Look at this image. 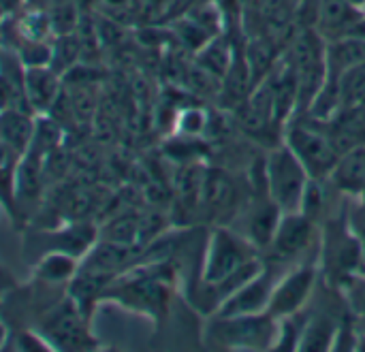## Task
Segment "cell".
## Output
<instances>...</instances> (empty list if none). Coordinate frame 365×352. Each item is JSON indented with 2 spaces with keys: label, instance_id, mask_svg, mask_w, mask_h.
<instances>
[{
  "label": "cell",
  "instance_id": "obj_16",
  "mask_svg": "<svg viewBox=\"0 0 365 352\" xmlns=\"http://www.w3.org/2000/svg\"><path fill=\"white\" fill-rule=\"evenodd\" d=\"M235 58V49L231 47V43H227L220 34L210 38L199 51H197V66L203 68L205 73H210L212 77H216L220 83L225 79V75L229 73L231 64Z\"/></svg>",
  "mask_w": 365,
  "mask_h": 352
},
{
  "label": "cell",
  "instance_id": "obj_12",
  "mask_svg": "<svg viewBox=\"0 0 365 352\" xmlns=\"http://www.w3.org/2000/svg\"><path fill=\"white\" fill-rule=\"evenodd\" d=\"M329 184L353 199H359L365 188V145L353 147L344 154H340L331 175Z\"/></svg>",
  "mask_w": 365,
  "mask_h": 352
},
{
  "label": "cell",
  "instance_id": "obj_11",
  "mask_svg": "<svg viewBox=\"0 0 365 352\" xmlns=\"http://www.w3.org/2000/svg\"><path fill=\"white\" fill-rule=\"evenodd\" d=\"M237 186L233 177L222 169H210L203 175V188H201V203L212 216L227 218V214H235L237 205Z\"/></svg>",
  "mask_w": 365,
  "mask_h": 352
},
{
  "label": "cell",
  "instance_id": "obj_21",
  "mask_svg": "<svg viewBox=\"0 0 365 352\" xmlns=\"http://www.w3.org/2000/svg\"><path fill=\"white\" fill-rule=\"evenodd\" d=\"M15 351H53L51 346H49V342L41 336H32V333H21L19 338H17V344H15Z\"/></svg>",
  "mask_w": 365,
  "mask_h": 352
},
{
  "label": "cell",
  "instance_id": "obj_19",
  "mask_svg": "<svg viewBox=\"0 0 365 352\" xmlns=\"http://www.w3.org/2000/svg\"><path fill=\"white\" fill-rule=\"evenodd\" d=\"M173 126V133L178 137H201L210 126V113L201 107H186L175 115Z\"/></svg>",
  "mask_w": 365,
  "mask_h": 352
},
{
  "label": "cell",
  "instance_id": "obj_15",
  "mask_svg": "<svg viewBox=\"0 0 365 352\" xmlns=\"http://www.w3.org/2000/svg\"><path fill=\"white\" fill-rule=\"evenodd\" d=\"M34 135V122L24 109H9L0 113V145L11 152L26 154Z\"/></svg>",
  "mask_w": 365,
  "mask_h": 352
},
{
  "label": "cell",
  "instance_id": "obj_10",
  "mask_svg": "<svg viewBox=\"0 0 365 352\" xmlns=\"http://www.w3.org/2000/svg\"><path fill=\"white\" fill-rule=\"evenodd\" d=\"M364 15V9L351 0H317V30L325 41L346 36Z\"/></svg>",
  "mask_w": 365,
  "mask_h": 352
},
{
  "label": "cell",
  "instance_id": "obj_9",
  "mask_svg": "<svg viewBox=\"0 0 365 352\" xmlns=\"http://www.w3.org/2000/svg\"><path fill=\"white\" fill-rule=\"evenodd\" d=\"M280 218H282V209L269 199V195L265 190L263 199H255L244 209V229L246 231H240V233L244 237H248L257 248H269Z\"/></svg>",
  "mask_w": 365,
  "mask_h": 352
},
{
  "label": "cell",
  "instance_id": "obj_13",
  "mask_svg": "<svg viewBox=\"0 0 365 352\" xmlns=\"http://www.w3.org/2000/svg\"><path fill=\"white\" fill-rule=\"evenodd\" d=\"M24 92L28 107L45 113L58 96V73L51 66H28L24 73Z\"/></svg>",
  "mask_w": 365,
  "mask_h": 352
},
{
  "label": "cell",
  "instance_id": "obj_23",
  "mask_svg": "<svg viewBox=\"0 0 365 352\" xmlns=\"http://www.w3.org/2000/svg\"><path fill=\"white\" fill-rule=\"evenodd\" d=\"M4 342H6V329H4V325L0 323V348L4 346Z\"/></svg>",
  "mask_w": 365,
  "mask_h": 352
},
{
  "label": "cell",
  "instance_id": "obj_18",
  "mask_svg": "<svg viewBox=\"0 0 365 352\" xmlns=\"http://www.w3.org/2000/svg\"><path fill=\"white\" fill-rule=\"evenodd\" d=\"M77 263H75V257L68 254V252H60V250H53L49 252L36 267V276L49 284H60V282H66V280H73L75 274H77Z\"/></svg>",
  "mask_w": 365,
  "mask_h": 352
},
{
  "label": "cell",
  "instance_id": "obj_3",
  "mask_svg": "<svg viewBox=\"0 0 365 352\" xmlns=\"http://www.w3.org/2000/svg\"><path fill=\"white\" fill-rule=\"evenodd\" d=\"M280 319L269 312L244 316H214L210 323L212 344L229 351H272L276 348Z\"/></svg>",
  "mask_w": 365,
  "mask_h": 352
},
{
  "label": "cell",
  "instance_id": "obj_22",
  "mask_svg": "<svg viewBox=\"0 0 365 352\" xmlns=\"http://www.w3.org/2000/svg\"><path fill=\"white\" fill-rule=\"evenodd\" d=\"M355 351H364L365 352V333H357V338H355Z\"/></svg>",
  "mask_w": 365,
  "mask_h": 352
},
{
  "label": "cell",
  "instance_id": "obj_2",
  "mask_svg": "<svg viewBox=\"0 0 365 352\" xmlns=\"http://www.w3.org/2000/svg\"><path fill=\"white\" fill-rule=\"evenodd\" d=\"M310 182L308 169L284 141L267 152L263 162V186L282 214L302 209Z\"/></svg>",
  "mask_w": 365,
  "mask_h": 352
},
{
  "label": "cell",
  "instance_id": "obj_17",
  "mask_svg": "<svg viewBox=\"0 0 365 352\" xmlns=\"http://www.w3.org/2000/svg\"><path fill=\"white\" fill-rule=\"evenodd\" d=\"M340 327L334 325L331 319L325 316H314L304 323L297 351H334L336 338H338Z\"/></svg>",
  "mask_w": 365,
  "mask_h": 352
},
{
  "label": "cell",
  "instance_id": "obj_20",
  "mask_svg": "<svg viewBox=\"0 0 365 352\" xmlns=\"http://www.w3.org/2000/svg\"><path fill=\"white\" fill-rule=\"evenodd\" d=\"M342 291H344V299L349 301L353 312L365 316V271L349 278L342 284Z\"/></svg>",
  "mask_w": 365,
  "mask_h": 352
},
{
  "label": "cell",
  "instance_id": "obj_6",
  "mask_svg": "<svg viewBox=\"0 0 365 352\" xmlns=\"http://www.w3.org/2000/svg\"><path fill=\"white\" fill-rule=\"evenodd\" d=\"M317 286V267L310 263H299L297 267L278 276L272 293V301L267 312L276 319H287L299 314Z\"/></svg>",
  "mask_w": 365,
  "mask_h": 352
},
{
  "label": "cell",
  "instance_id": "obj_26",
  "mask_svg": "<svg viewBox=\"0 0 365 352\" xmlns=\"http://www.w3.org/2000/svg\"><path fill=\"white\" fill-rule=\"evenodd\" d=\"M2 9H4V6H2V4H0V15H2Z\"/></svg>",
  "mask_w": 365,
  "mask_h": 352
},
{
  "label": "cell",
  "instance_id": "obj_7",
  "mask_svg": "<svg viewBox=\"0 0 365 352\" xmlns=\"http://www.w3.org/2000/svg\"><path fill=\"white\" fill-rule=\"evenodd\" d=\"M314 242L317 220H312L304 212H289L282 214L269 248L280 261H302L306 254H310Z\"/></svg>",
  "mask_w": 365,
  "mask_h": 352
},
{
  "label": "cell",
  "instance_id": "obj_27",
  "mask_svg": "<svg viewBox=\"0 0 365 352\" xmlns=\"http://www.w3.org/2000/svg\"><path fill=\"white\" fill-rule=\"evenodd\" d=\"M364 11H365V6H364Z\"/></svg>",
  "mask_w": 365,
  "mask_h": 352
},
{
  "label": "cell",
  "instance_id": "obj_14",
  "mask_svg": "<svg viewBox=\"0 0 365 352\" xmlns=\"http://www.w3.org/2000/svg\"><path fill=\"white\" fill-rule=\"evenodd\" d=\"M327 75L342 77L346 71L365 64V41L357 36H340L327 41Z\"/></svg>",
  "mask_w": 365,
  "mask_h": 352
},
{
  "label": "cell",
  "instance_id": "obj_5",
  "mask_svg": "<svg viewBox=\"0 0 365 352\" xmlns=\"http://www.w3.org/2000/svg\"><path fill=\"white\" fill-rule=\"evenodd\" d=\"M43 338L53 351H90L96 346V340L88 329V314L71 295L47 314L43 323Z\"/></svg>",
  "mask_w": 365,
  "mask_h": 352
},
{
  "label": "cell",
  "instance_id": "obj_25",
  "mask_svg": "<svg viewBox=\"0 0 365 352\" xmlns=\"http://www.w3.org/2000/svg\"><path fill=\"white\" fill-rule=\"evenodd\" d=\"M359 201H361V203H365V188H364V192L359 195Z\"/></svg>",
  "mask_w": 365,
  "mask_h": 352
},
{
  "label": "cell",
  "instance_id": "obj_8",
  "mask_svg": "<svg viewBox=\"0 0 365 352\" xmlns=\"http://www.w3.org/2000/svg\"><path fill=\"white\" fill-rule=\"evenodd\" d=\"M276 280H278V276L265 265L257 276H252L248 282H244L237 291H233L220 304V308L214 312V316H244V314L267 312Z\"/></svg>",
  "mask_w": 365,
  "mask_h": 352
},
{
  "label": "cell",
  "instance_id": "obj_24",
  "mask_svg": "<svg viewBox=\"0 0 365 352\" xmlns=\"http://www.w3.org/2000/svg\"><path fill=\"white\" fill-rule=\"evenodd\" d=\"M351 2H353V4H357V6H361V9L365 6V0H351Z\"/></svg>",
  "mask_w": 365,
  "mask_h": 352
},
{
  "label": "cell",
  "instance_id": "obj_4",
  "mask_svg": "<svg viewBox=\"0 0 365 352\" xmlns=\"http://www.w3.org/2000/svg\"><path fill=\"white\" fill-rule=\"evenodd\" d=\"M321 257L329 267V274L336 284H344L349 278L364 271L365 246L364 242L351 231L346 216L327 224V233L321 239Z\"/></svg>",
  "mask_w": 365,
  "mask_h": 352
},
{
  "label": "cell",
  "instance_id": "obj_1",
  "mask_svg": "<svg viewBox=\"0 0 365 352\" xmlns=\"http://www.w3.org/2000/svg\"><path fill=\"white\" fill-rule=\"evenodd\" d=\"M282 141L304 162L312 180H329L340 152L329 135L327 122H319L306 113H297L284 124Z\"/></svg>",
  "mask_w": 365,
  "mask_h": 352
}]
</instances>
